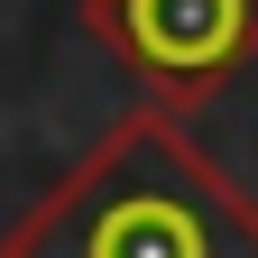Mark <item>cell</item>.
Listing matches in <instances>:
<instances>
[{"instance_id":"1","label":"cell","mask_w":258,"mask_h":258,"mask_svg":"<svg viewBox=\"0 0 258 258\" xmlns=\"http://www.w3.org/2000/svg\"><path fill=\"white\" fill-rule=\"evenodd\" d=\"M0 258H258V203L184 111L139 102L0 231Z\"/></svg>"},{"instance_id":"2","label":"cell","mask_w":258,"mask_h":258,"mask_svg":"<svg viewBox=\"0 0 258 258\" xmlns=\"http://www.w3.org/2000/svg\"><path fill=\"white\" fill-rule=\"evenodd\" d=\"M83 28L166 111L212 102L240 64H258V0H83Z\"/></svg>"}]
</instances>
